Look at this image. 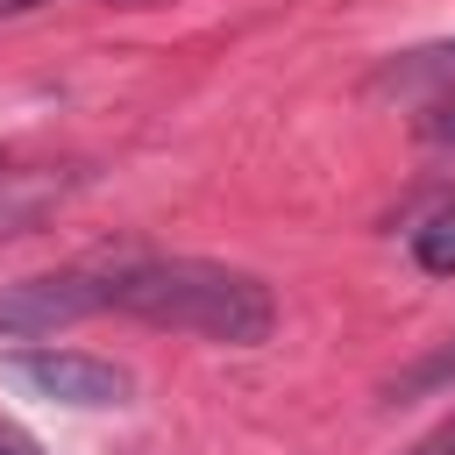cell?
<instances>
[{
  "label": "cell",
  "instance_id": "cell-1",
  "mask_svg": "<svg viewBox=\"0 0 455 455\" xmlns=\"http://www.w3.org/2000/svg\"><path fill=\"white\" fill-rule=\"evenodd\" d=\"M107 306L149 327H171V334L228 341V348H256L277 327L270 284L213 256H121L107 263Z\"/></svg>",
  "mask_w": 455,
  "mask_h": 455
},
{
  "label": "cell",
  "instance_id": "cell-2",
  "mask_svg": "<svg viewBox=\"0 0 455 455\" xmlns=\"http://www.w3.org/2000/svg\"><path fill=\"white\" fill-rule=\"evenodd\" d=\"M0 377L28 398H50V405H78V412H100V405H128L135 377L92 348H57V341H28V348H7L0 355Z\"/></svg>",
  "mask_w": 455,
  "mask_h": 455
},
{
  "label": "cell",
  "instance_id": "cell-3",
  "mask_svg": "<svg viewBox=\"0 0 455 455\" xmlns=\"http://www.w3.org/2000/svg\"><path fill=\"white\" fill-rule=\"evenodd\" d=\"M92 313H107V263H71V270L0 284V334H14V341H43Z\"/></svg>",
  "mask_w": 455,
  "mask_h": 455
},
{
  "label": "cell",
  "instance_id": "cell-4",
  "mask_svg": "<svg viewBox=\"0 0 455 455\" xmlns=\"http://www.w3.org/2000/svg\"><path fill=\"white\" fill-rule=\"evenodd\" d=\"M57 199H64V178L28 171V164H0V235H28Z\"/></svg>",
  "mask_w": 455,
  "mask_h": 455
},
{
  "label": "cell",
  "instance_id": "cell-5",
  "mask_svg": "<svg viewBox=\"0 0 455 455\" xmlns=\"http://www.w3.org/2000/svg\"><path fill=\"white\" fill-rule=\"evenodd\" d=\"M370 85H377V92H448V85H455V43L405 50V57H391Z\"/></svg>",
  "mask_w": 455,
  "mask_h": 455
},
{
  "label": "cell",
  "instance_id": "cell-6",
  "mask_svg": "<svg viewBox=\"0 0 455 455\" xmlns=\"http://www.w3.org/2000/svg\"><path fill=\"white\" fill-rule=\"evenodd\" d=\"M412 263L427 277H455V199H441L419 228H412Z\"/></svg>",
  "mask_w": 455,
  "mask_h": 455
},
{
  "label": "cell",
  "instance_id": "cell-7",
  "mask_svg": "<svg viewBox=\"0 0 455 455\" xmlns=\"http://www.w3.org/2000/svg\"><path fill=\"white\" fill-rule=\"evenodd\" d=\"M441 384H455V334H448V348H434L405 377H391V398H419V391H441Z\"/></svg>",
  "mask_w": 455,
  "mask_h": 455
},
{
  "label": "cell",
  "instance_id": "cell-8",
  "mask_svg": "<svg viewBox=\"0 0 455 455\" xmlns=\"http://www.w3.org/2000/svg\"><path fill=\"white\" fill-rule=\"evenodd\" d=\"M419 135H427V142H448V149H455V85L427 100V121H419Z\"/></svg>",
  "mask_w": 455,
  "mask_h": 455
},
{
  "label": "cell",
  "instance_id": "cell-9",
  "mask_svg": "<svg viewBox=\"0 0 455 455\" xmlns=\"http://www.w3.org/2000/svg\"><path fill=\"white\" fill-rule=\"evenodd\" d=\"M405 455H455V412H448V419H434V427H427Z\"/></svg>",
  "mask_w": 455,
  "mask_h": 455
},
{
  "label": "cell",
  "instance_id": "cell-10",
  "mask_svg": "<svg viewBox=\"0 0 455 455\" xmlns=\"http://www.w3.org/2000/svg\"><path fill=\"white\" fill-rule=\"evenodd\" d=\"M0 455H50L28 427H14V419H0Z\"/></svg>",
  "mask_w": 455,
  "mask_h": 455
},
{
  "label": "cell",
  "instance_id": "cell-11",
  "mask_svg": "<svg viewBox=\"0 0 455 455\" xmlns=\"http://www.w3.org/2000/svg\"><path fill=\"white\" fill-rule=\"evenodd\" d=\"M36 7H50V0H0V21L7 14H36Z\"/></svg>",
  "mask_w": 455,
  "mask_h": 455
}]
</instances>
